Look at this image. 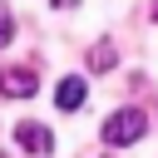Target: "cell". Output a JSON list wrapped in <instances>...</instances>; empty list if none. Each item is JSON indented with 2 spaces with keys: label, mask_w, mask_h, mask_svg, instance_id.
I'll use <instances>...</instances> for the list:
<instances>
[{
  "label": "cell",
  "mask_w": 158,
  "mask_h": 158,
  "mask_svg": "<svg viewBox=\"0 0 158 158\" xmlns=\"http://www.w3.org/2000/svg\"><path fill=\"white\" fill-rule=\"evenodd\" d=\"M15 40V15H10V5H0V49Z\"/></svg>",
  "instance_id": "6"
},
{
  "label": "cell",
  "mask_w": 158,
  "mask_h": 158,
  "mask_svg": "<svg viewBox=\"0 0 158 158\" xmlns=\"http://www.w3.org/2000/svg\"><path fill=\"white\" fill-rule=\"evenodd\" d=\"M40 89V74L35 69H5L0 74V94H10V99H30Z\"/></svg>",
  "instance_id": "3"
},
{
  "label": "cell",
  "mask_w": 158,
  "mask_h": 158,
  "mask_svg": "<svg viewBox=\"0 0 158 158\" xmlns=\"http://www.w3.org/2000/svg\"><path fill=\"white\" fill-rule=\"evenodd\" d=\"M114 59H118V49L104 40V44H94L89 49V69H114Z\"/></svg>",
  "instance_id": "5"
},
{
  "label": "cell",
  "mask_w": 158,
  "mask_h": 158,
  "mask_svg": "<svg viewBox=\"0 0 158 158\" xmlns=\"http://www.w3.org/2000/svg\"><path fill=\"white\" fill-rule=\"evenodd\" d=\"M153 20H158V0H153Z\"/></svg>",
  "instance_id": "8"
},
{
  "label": "cell",
  "mask_w": 158,
  "mask_h": 158,
  "mask_svg": "<svg viewBox=\"0 0 158 158\" xmlns=\"http://www.w3.org/2000/svg\"><path fill=\"white\" fill-rule=\"evenodd\" d=\"M143 133H148V118H143L138 109H118V114H109V123H104V143H114V148L138 143Z\"/></svg>",
  "instance_id": "1"
},
{
  "label": "cell",
  "mask_w": 158,
  "mask_h": 158,
  "mask_svg": "<svg viewBox=\"0 0 158 158\" xmlns=\"http://www.w3.org/2000/svg\"><path fill=\"white\" fill-rule=\"evenodd\" d=\"M49 5H54V10H69V5H79V0H49Z\"/></svg>",
  "instance_id": "7"
},
{
  "label": "cell",
  "mask_w": 158,
  "mask_h": 158,
  "mask_svg": "<svg viewBox=\"0 0 158 158\" xmlns=\"http://www.w3.org/2000/svg\"><path fill=\"white\" fill-rule=\"evenodd\" d=\"M84 99H89V84H84L79 74H69V79H59V89H54V104H59V109H79Z\"/></svg>",
  "instance_id": "4"
},
{
  "label": "cell",
  "mask_w": 158,
  "mask_h": 158,
  "mask_svg": "<svg viewBox=\"0 0 158 158\" xmlns=\"http://www.w3.org/2000/svg\"><path fill=\"white\" fill-rule=\"evenodd\" d=\"M15 138H20V148H25V153H35V158L54 153V133H49L44 123H35V118H25V123L15 128Z\"/></svg>",
  "instance_id": "2"
}]
</instances>
